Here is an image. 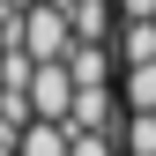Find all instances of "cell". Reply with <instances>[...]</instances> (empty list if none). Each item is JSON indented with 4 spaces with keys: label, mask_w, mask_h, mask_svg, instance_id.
I'll return each instance as SVG.
<instances>
[{
    "label": "cell",
    "mask_w": 156,
    "mask_h": 156,
    "mask_svg": "<svg viewBox=\"0 0 156 156\" xmlns=\"http://www.w3.org/2000/svg\"><path fill=\"white\" fill-rule=\"evenodd\" d=\"M15 45H23L37 67H60L67 52H74V23H67V8H45V0H37V8L23 15V30H15Z\"/></svg>",
    "instance_id": "cell-1"
},
{
    "label": "cell",
    "mask_w": 156,
    "mask_h": 156,
    "mask_svg": "<svg viewBox=\"0 0 156 156\" xmlns=\"http://www.w3.org/2000/svg\"><path fill=\"white\" fill-rule=\"evenodd\" d=\"M30 112H37V119H52V126H67V112H74V74H67V60L30 74Z\"/></svg>",
    "instance_id": "cell-2"
},
{
    "label": "cell",
    "mask_w": 156,
    "mask_h": 156,
    "mask_svg": "<svg viewBox=\"0 0 156 156\" xmlns=\"http://www.w3.org/2000/svg\"><path fill=\"white\" fill-rule=\"evenodd\" d=\"M67 23H74V45H112L119 37V8L112 0H67Z\"/></svg>",
    "instance_id": "cell-3"
},
{
    "label": "cell",
    "mask_w": 156,
    "mask_h": 156,
    "mask_svg": "<svg viewBox=\"0 0 156 156\" xmlns=\"http://www.w3.org/2000/svg\"><path fill=\"white\" fill-rule=\"evenodd\" d=\"M112 67H119V52H112V45H74V52H67L74 89H112Z\"/></svg>",
    "instance_id": "cell-4"
},
{
    "label": "cell",
    "mask_w": 156,
    "mask_h": 156,
    "mask_svg": "<svg viewBox=\"0 0 156 156\" xmlns=\"http://www.w3.org/2000/svg\"><path fill=\"white\" fill-rule=\"evenodd\" d=\"M112 52H119V74H126V67H149V60H156V23H119Z\"/></svg>",
    "instance_id": "cell-5"
},
{
    "label": "cell",
    "mask_w": 156,
    "mask_h": 156,
    "mask_svg": "<svg viewBox=\"0 0 156 156\" xmlns=\"http://www.w3.org/2000/svg\"><path fill=\"white\" fill-rule=\"evenodd\" d=\"M15 156H74V134H67V126H52V119H30V126H23V141H15Z\"/></svg>",
    "instance_id": "cell-6"
},
{
    "label": "cell",
    "mask_w": 156,
    "mask_h": 156,
    "mask_svg": "<svg viewBox=\"0 0 156 156\" xmlns=\"http://www.w3.org/2000/svg\"><path fill=\"white\" fill-rule=\"evenodd\" d=\"M119 104H126V112H156V60L119 74Z\"/></svg>",
    "instance_id": "cell-7"
},
{
    "label": "cell",
    "mask_w": 156,
    "mask_h": 156,
    "mask_svg": "<svg viewBox=\"0 0 156 156\" xmlns=\"http://www.w3.org/2000/svg\"><path fill=\"white\" fill-rule=\"evenodd\" d=\"M119 156H156V112H126L119 119Z\"/></svg>",
    "instance_id": "cell-8"
},
{
    "label": "cell",
    "mask_w": 156,
    "mask_h": 156,
    "mask_svg": "<svg viewBox=\"0 0 156 156\" xmlns=\"http://www.w3.org/2000/svg\"><path fill=\"white\" fill-rule=\"evenodd\" d=\"M74 156H119V134H74Z\"/></svg>",
    "instance_id": "cell-9"
},
{
    "label": "cell",
    "mask_w": 156,
    "mask_h": 156,
    "mask_svg": "<svg viewBox=\"0 0 156 156\" xmlns=\"http://www.w3.org/2000/svg\"><path fill=\"white\" fill-rule=\"evenodd\" d=\"M45 8H67V0H45Z\"/></svg>",
    "instance_id": "cell-10"
}]
</instances>
